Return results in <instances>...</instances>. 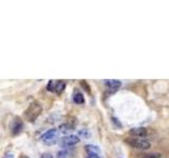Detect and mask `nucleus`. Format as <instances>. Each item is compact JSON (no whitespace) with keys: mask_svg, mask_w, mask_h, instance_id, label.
<instances>
[{"mask_svg":"<svg viewBox=\"0 0 169 158\" xmlns=\"http://www.w3.org/2000/svg\"><path fill=\"white\" fill-rule=\"evenodd\" d=\"M42 112V106L38 101H34L24 111V118L29 122H34Z\"/></svg>","mask_w":169,"mask_h":158,"instance_id":"obj_1","label":"nucleus"},{"mask_svg":"<svg viewBox=\"0 0 169 158\" xmlns=\"http://www.w3.org/2000/svg\"><path fill=\"white\" fill-rule=\"evenodd\" d=\"M58 132L56 129H51L47 131L43 135L41 136V140L44 144L47 146H53L58 141Z\"/></svg>","mask_w":169,"mask_h":158,"instance_id":"obj_2","label":"nucleus"},{"mask_svg":"<svg viewBox=\"0 0 169 158\" xmlns=\"http://www.w3.org/2000/svg\"><path fill=\"white\" fill-rule=\"evenodd\" d=\"M126 142L131 146L132 148L137 149V150H148L151 148V143L146 139L141 138H128Z\"/></svg>","mask_w":169,"mask_h":158,"instance_id":"obj_3","label":"nucleus"},{"mask_svg":"<svg viewBox=\"0 0 169 158\" xmlns=\"http://www.w3.org/2000/svg\"><path fill=\"white\" fill-rule=\"evenodd\" d=\"M79 141H81V139L76 135H67V136L60 138V140H59V146L64 149H67V148H70V146H75Z\"/></svg>","mask_w":169,"mask_h":158,"instance_id":"obj_4","label":"nucleus"},{"mask_svg":"<svg viewBox=\"0 0 169 158\" xmlns=\"http://www.w3.org/2000/svg\"><path fill=\"white\" fill-rule=\"evenodd\" d=\"M23 129V121L20 117H14V119L11 122V134L13 136H17L21 133Z\"/></svg>","mask_w":169,"mask_h":158,"instance_id":"obj_5","label":"nucleus"},{"mask_svg":"<svg viewBox=\"0 0 169 158\" xmlns=\"http://www.w3.org/2000/svg\"><path fill=\"white\" fill-rule=\"evenodd\" d=\"M75 126H76V120L73 122H66V123H63L59 126L58 130L60 133H63L67 136V135H71V133L75 130Z\"/></svg>","mask_w":169,"mask_h":158,"instance_id":"obj_6","label":"nucleus"},{"mask_svg":"<svg viewBox=\"0 0 169 158\" xmlns=\"http://www.w3.org/2000/svg\"><path fill=\"white\" fill-rule=\"evenodd\" d=\"M148 134V131L146 128H133L131 130H129V135H131L134 138H141V137H144Z\"/></svg>","mask_w":169,"mask_h":158,"instance_id":"obj_7","label":"nucleus"},{"mask_svg":"<svg viewBox=\"0 0 169 158\" xmlns=\"http://www.w3.org/2000/svg\"><path fill=\"white\" fill-rule=\"evenodd\" d=\"M105 84H106V86H107V88H108V89H110V90L117 91L119 88H121V86H122V82L119 81V80L113 79V80H107Z\"/></svg>","mask_w":169,"mask_h":158,"instance_id":"obj_8","label":"nucleus"},{"mask_svg":"<svg viewBox=\"0 0 169 158\" xmlns=\"http://www.w3.org/2000/svg\"><path fill=\"white\" fill-rule=\"evenodd\" d=\"M84 150L88 153V155H99V153H101V149L97 146H93V144H87L84 146Z\"/></svg>","mask_w":169,"mask_h":158,"instance_id":"obj_9","label":"nucleus"},{"mask_svg":"<svg viewBox=\"0 0 169 158\" xmlns=\"http://www.w3.org/2000/svg\"><path fill=\"white\" fill-rule=\"evenodd\" d=\"M64 88H66V83L64 81H55V88H54V92L56 94H61L64 92Z\"/></svg>","mask_w":169,"mask_h":158,"instance_id":"obj_10","label":"nucleus"},{"mask_svg":"<svg viewBox=\"0 0 169 158\" xmlns=\"http://www.w3.org/2000/svg\"><path fill=\"white\" fill-rule=\"evenodd\" d=\"M73 101L76 104H83L84 102V97L81 92H75L73 95Z\"/></svg>","mask_w":169,"mask_h":158,"instance_id":"obj_11","label":"nucleus"},{"mask_svg":"<svg viewBox=\"0 0 169 158\" xmlns=\"http://www.w3.org/2000/svg\"><path fill=\"white\" fill-rule=\"evenodd\" d=\"M140 158H161L160 153H148V154H141L139 155Z\"/></svg>","mask_w":169,"mask_h":158,"instance_id":"obj_12","label":"nucleus"},{"mask_svg":"<svg viewBox=\"0 0 169 158\" xmlns=\"http://www.w3.org/2000/svg\"><path fill=\"white\" fill-rule=\"evenodd\" d=\"M83 137V138H89V137L91 136L90 134V131L86 130V129H83V130L78 131V137Z\"/></svg>","mask_w":169,"mask_h":158,"instance_id":"obj_13","label":"nucleus"},{"mask_svg":"<svg viewBox=\"0 0 169 158\" xmlns=\"http://www.w3.org/2000/svg\"><path fill=\"white\" fill-rule=\"evenodd\" d=\"M69 155H70V153L68 150H63L57 153V158H68Z\"/></svg>","mask_w":169,"mask_h":158,"instance_id":"obj_14","label":"nucleus"},{"mask_svg":"<svg viewBox=\"0 0 169 158\" xmlns=\"http://www.w3.org/2000/svg\"><path fill=\"white\" fill-rule=\"evenodd\" d=\"M81 86L84 88V90L86 91L88 94H91V89H90V86L88 84V82L84 81V80H81Z\"/></svg>","mask_w":169,"mask_h":158,"instance_id":"obj_15","label":"nucleus"},{"mask_svg":"<svg viewBox=\"0 0 169 158\" xmlns=\"http://www.w3.org/2000/svg\"><path fill=\"white\" fill-rule=\"evenodd\" d=\"M54 88H55V81L54 80H50L48 86H47V89H48V91H50V92H54Z\"/></svg>","mask_w":169,"mask_h":158,"instance_id":"obj_16","label":"nucleus"},{"mask_svg":"<svg viewBox=\"0 0 169 158\" xmlns=\"http://www.w3.org/2000/svg\"><path fill=\"white\" fill-rule=\"evenodd\" d=\"M3 158H15V155L13 152H6L5 154H4Z\"/></svg>","mask_w":169,"mask_h":158,"instance_id":"obj_17","label":"nucleus"},{"mask_svg":"<svg viewBox=\"0 0 169 158\" xmlns=\"http://www.w3.org/2000/svg\"><path fill=\"white\" fill-rule=\"evenodd\" d=\"M39 158H53V155L51 153H43Z\"/></svg>","mask_w":169,"mask_h":158,"instance_id":"obj_18","label":"nucleus"},{"mask_svg":"<svg viewBox=\"0 0 169 158\" xmlns=\"http://www.w3.org/2000/svg\"><path fill=\"white\" fill-rule=\"evenodd\" d=\"M112 121H115V122H114V123H115V124H116V126H122V124H121V123H119V120H117L116 118H114V117H113V118H112Z\"/></svg>","mask_w":169,"mask_h":158,"instance_id":"obj_19","label":"nucleus"},{"mask_svg":"<svg viewBox=\"0 0 169 158\" xmlns=\"http://www.w3.org/2000/svg\"><path fill=\"white\" fill-rule=\"evenodd\" d=\"M87 158H101V157H99V155H88Z\"/></svg>","mask_w":169,"mask_h":158,"instance_id":"obj_20","label":"nucleus"},{"mask_svg":"<svg viewBox=\"0 0 169 158\" xmlns=\"http://www.w3.org/2000/svg\"><path fill=\"white\" fill-rule=\"evenodd\" d=\"M19 158H30L29 156H26V155H23V154H21L20 156H19Z\"/></svg>","mask_w":169,"mask_h":158,"instance_id":"obj_21","label":"nucleus"}]
</instances>
